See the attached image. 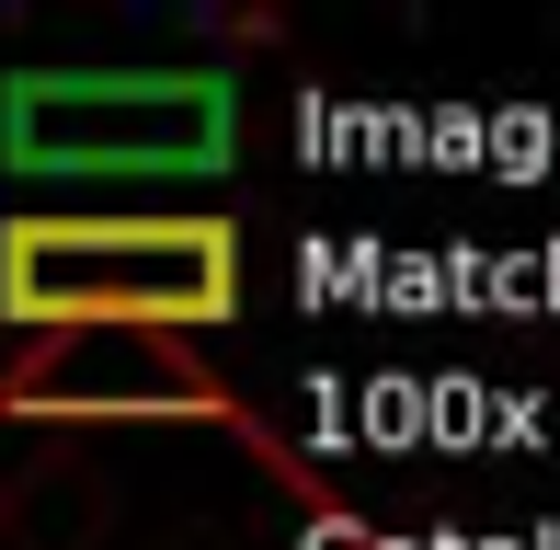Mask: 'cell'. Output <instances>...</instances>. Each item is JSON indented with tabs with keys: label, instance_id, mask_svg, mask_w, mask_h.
<instances>
[{
	"label": "cell",
	"instance_id": "cell-1",
	"mask_svg": "<svg viewBox=\"0 0 560 550\" xmlns=\"http://www.w3.org/2000/svg\"><path fill=\"white\" fill-rule=\"evenodd\" d=\"M241 310V230L207 207H23L0 218V321L58 333H218Z\"/></svg>",
	"mask_w": 560,
	"mask_h": 550
},
{
	"label": "cell",
	"instance_id": "cell-2",
	"mask_svg": "<svg viewBox=\"0 0 560 550\" xmlns=\"http://www.w3.org/2000/svg\"><path fill=\"white\" fill-rule=\"evenodd\" d=\"M241 149V92L218 69H12L0 161L23 184H207Z\"/></svg>",
	"mask_w": 560,
	"mask_h": 550
},
{
	"label": "cell",
	"instance_id": "cell-3",
	"mask_svg": "<svg viewBox=\"0 0 560 550\" xmlns=\"http://www.w3.org/2000/svg\"><path fill=\"white\" fill-rule=\"evenodd\" d=\"M0 413H35V424H229V436H252V413L161 333H58V344H35L0 379Z\"/></svg>",
	"mask_w": 560,
	"mask_h": 550
},
{
	"label": "cell",
	"instance_id": "cell-4",
	"mask_svg": "<svg viewBox=\"0 0 560 550\" xmlns=\"http://www.w3.org/2000/svg\"><path fill=\"white\" fill-rule=\"evenodd\" d=\"M310 550H389V539H377L366 516H343V505H320V516H310Z\"/></svg>",
	"mask_w": 560,
	"mask_h": 550
}]
</instances>
